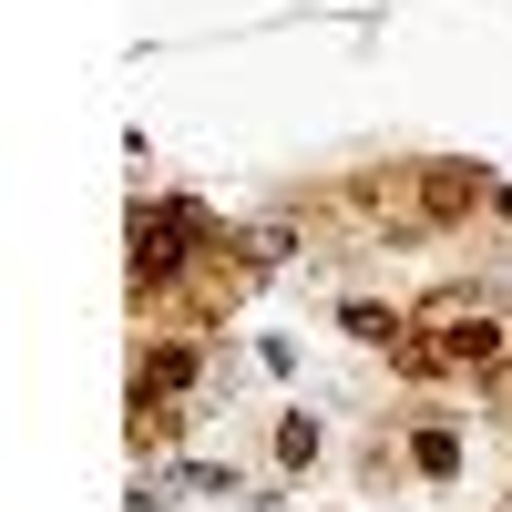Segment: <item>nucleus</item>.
<instances>
[{"label":"nucleus","instance_id":"1","mask_svg":"<svg viewBox=\"0 0 512 512\" xmlns=\"http://www.w3.org/2000/svg\"><path fill=\"white\" fill-rule=\"evenodd\" d=\"M410 379H492L512 359V308L492 287H431L410 308V338L390 349Z\"/></svg>","mask_w":512,"mask_h":512},{"label":"nucleus","instance_id":"2","mask_svg":"<svg viewBox=\"0 0 512 512\" xmlns=\"http://www.w3.org/2000/svg\"><path fill=\"white\" fill-rule=\"evenodd\" d=\"M134 390L205 410V349H195V328H154V338H144V349H134Z\"/></svg>","mask_w":512,"mask_h":512},{"label":"nucleus","instance_id":"3","mask_svg":"<svg viewBox=\"0 0 512 512\" xmlns=\"http://www.w3.org/2000/svg\"><path fill=\"white\" fill-rule=\"evenodd\" d=\"M195 420H205L195 400H154V390H134V451H175Z\"/></svg>","mask_w":512,"mask_h":512},{"label":"nucleus","instance_id":"4","mask_svg":"<svg viewBox=\"0 0 512 512\" xmlns=\"http://www.w3.org/2000/svg\"><path fill=\"white\" fill-rule=\"evenodd\" d=\"M410 472L420 482H461V431H451V420H420V431H410Z\"/></svg>","mask_w":512,"mask_h":512},{"label":"nucleus","instance_id":"5","mask_svg":"<svg viewBox=\"0 0 512 512\" xmlns=\"http://www.w3.org/2000/svg\"><path fill=\"white\" fill-rule=\"evenodd\" d=\"M338 328H349L359 349H400V338H410V308H379V297H349V308H338Z\"/></svg>","mask_w":512,"mask_h":512},{"label":"nucleus","instance_id":"6","mask_svg":"<svg viewBox=\"0 0 512 512\" xmlns=\"http://www.w3.org/2000/svg\"><path fill=\"white\" fill-rule=\"evenodd\" d=\"M318 451H328V431H318L308 410H287V420H277V472H308Z\"/></svg>","mask_w":512,"mask_h":512},{"label":"nucleus","instance_id":"7","mask_svg":"<svg viewBox=\"0 0 512 512\" xmlns=\"http://www.w3.org/2000/svg\"><path fill=\"white\" fill-rule=\"evenodd\" d=\"M246 256H256V267H267V277H277L287 256H297V226H287V216H267V226H246Z\"/></svg>","mask_w":512,"mask_h":512},{"label":"nucleus","instance_id":"8","mask_svg":"<svg viewBox=\"0 0 512 512\" xmlns=\"http://www.w3.org/2000/svg\"><path fill=\"white\" fill-rule=\"evenodd\" d=\"M123 512H175V502H164V492H134V502H123Z\"/></svg>","mask_w":512,"mask_h":512},{"label":"nucleus","instance_id":"9","mask_svg":"<svg viewBox=\"0 0 512 512\" xmlns=\"http://www.w3.org/2000/svg\"><path fill=\"white\" fill-rule=\"evenodd\" d=\"M492 216H502V226H512V185H492Z\"/></svg>","mask_w":512,"mask_h":512}]
</instances>
